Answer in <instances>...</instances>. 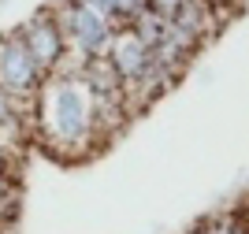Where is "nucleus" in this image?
Masks as SVG:
<instances>
[{"label": "nucleus", "instance_id": "obj_6", "mask_svg": "<svg viewBox=\"0 0 249 234\" xmlns=\"http://www.w3.org/2000/svg\"><path fill=\"white\" fill-rule=\"evenodd\" d=\"M160 11H171V8H178V0H153Z\"/></svg>", "mask_w": 249, "mask_h": 234}, {"label": "nucleus", "instance_id": "obj_2", "mask_svg": "<svg viewBox=\"0 0 249 234\" xmlns=\"http://www.w3.org/2000/svg\"><path fill=\"white\" fill-rule=\"evenodd\" d=\"M37 78H41V67L26 52L22 34H11V37L0 41V90L4 93H26L37 86Z\"/></svg>", "mask_w": 249, "mask_h": 234}, {"label": "nucleus", "instance_id": "obj_5", "mask_svg": "<svg viewBox=\"0 0 249 234\" xmlns=\"http://www.w3.org/2000/svg\"><path fill=\"white\" fill-rule=\"evenodd\" d=\"M71 34H74V41H78V49H82L86 56H97L104 41H112V26H108V19H104L101 11L86 8V4H74Z\"/></svg>", "mask_w": 249, "mask_h": 234}, {"label": "nucleus", "instance_id": "obj_1", "mask_svg": "<svg viewBox=\"0 0 249 234\" xmlns=\"http://www.w3.org/2000/svg\"><path fill=\"white\" fill-rule=\"evenodd\" d=\"M52 119H56V134L67 142H78L89 126V97L82 93L78 82H60L52 90Z\"/></svg>", "mask_w": 249, "mask_h": 234}, {"label": "nucleus", "instance_id": "obj_3", "mask_svg": "<svg viewBox=\"0 0 249 234\" xmlns=\"http://www.w3.org/2000/svg\"><path fill=\"white\" fill-rule=\"evenodd\" d=\"M22 45H26V52L37 60L41 71H45V67H52V63H60V56H63V34H60V26H56V19H49V11H41V15L22 30Z\"/></svg>", "mask_w": 249, "mask_h": 234}, {"label": "nucleus", "instance_id": "obj_4", "mask_svg": "<svg viewBox=\"0 0 249 234\" xmlns=\"http://www.w3.org/2000/svg\"><path fill=\"white\" fill-rule=\"evenodd\" d=\"M108 60H112L115 74H126V78H134V74L145 71V63H149V45L138 37V30H123V34H115V37H112Z\"/></svg>", "mask_w": 249, "mask_h": 234}]
</instances>
